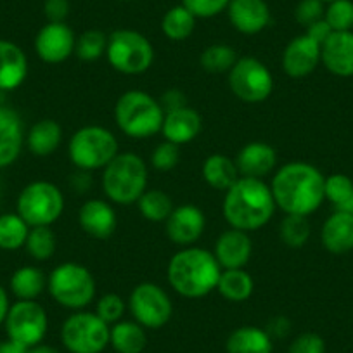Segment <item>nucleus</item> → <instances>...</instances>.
Segmentation results:
<instances>
[{"instance_id":"13","label":"nucleus","mask_w":353,"mask_h":353,"mask_svg":"<svg viewBox=\"0 0 353 353\" xmlns=\"http://www.w3.org/2000/svg\"><path fill=\"white\" fill-rule=\"evenodd\" d=\"M128 308L135 322L144 329H159L168 324L173 305L163 288L154 283H142L134 288L128 298Z\"/></svg>"},{"instance_id":"7","label":"nucleus","mask_w":353,"mask_h":353,"mask_svg":"<svg viewBox=\"0 0 353 353\" xmlns=\"http://www.w3.org/2000/svg\"><path fill=\"white\" fill-rule=\"evenodd\" d=\"M68 152L71 163L78 170H104L118 154V141L108 128L87 125L74 132L68 145Z\"/></svg>"},{"instance_id":"11","label":"nucleus","mask_w":353,"mask_h":353,"mask_svg":"<svg viewBox=\"0 0 353 353\" xmlns=\"http://www.w3.org/2000/svg\"><path fill=\"white\" fill-rule=\"evenodd\" d=\"M229 87L244 103H263L274 92V77L256 57H241L229 71Z\"/></svg>"},{"instance_id":"40","label":"nucleus","mask_w":353,"mask_h":353,"mask_svg":"<svg viewBox=\"0 0 353 353\" xmlns=\"http://www.w3.org/2000/svg\"><path fill=\"white\" fill-rule=\"evenodd\" d=\"M324 19L332 32H352L353 30V2L352 0H334L327 4Z\"/></svg>"},{"instance_id":"49","label":"nucleus","mask_w":353,"mask_h":353,"mask_svg":"<svg viewBox=\"0 0 353 353\" xmlns=\"http://www.w3.org/2000/svg\"><path fill=\"white\" fill-rule=\"evenodd\" d=\"M290 327H291V324H290V321H288V319L276 317V319H272V321L269 322V327L265 329V331L269 332L270 338H272V339L274 338H284V336L290 332Z\"/></svg>"},{"instance_id":"47","label":"nucleus","mask_w":353,"mask_h":353,"mask_svg":"<svg viewBox=\"0 0 353 353\" xmlns=\"http://www.w3.org/2000/svg\"><path fill=\"white\" fill-rule=\"evenodd\" d=\"M331 33H332L331 26L325 23L324 18L319 19V21H315V23H312L310 26H307V35L310 37V39H314L317 43H321V46L329 39V35H331Z\"/></svg>"},{"instance_id":"38","label":"nucleus","mask_w":353,"mask_h":353,"mask_svg":"<svg viewBox=\"0 0 353 353\" xmlns=\"http://www.w3.org/2000/svg\"><path fill=\"white\" fill-rule=\"evenodd\" d=\"M108 37L101 30H87L74 43V54L81 61H97L106 54Z\"/></svg>"},{"instance_id":"15","label":"nucleus","mask_w":353,"mask_h":353,"mask_svg":"<svg viewBox=\"0 0 353 353\" xmlns=\"http://www.w3.org/2000/svg\"><path fill=\"white\" fill-rule=\"evenodd\" d=\"M206 216L196 205H181L173 208L166 220V234L179 246H191L205 232Z\"/></svg>"},{"instance_id":"34","label":"nucleus","mask_w":353,"mask_h":353,"mask_svg":"<svg viewBox=\"0 0 353 353\" xmlns=\"http://www.w3.org/2000/svg\"><path fill=\"white\" fill-rule=\"evenodd\" d=\"M139 210L141 215L149 222H166L170 213L173 212V203L166 192L159 191V189H149L144 194L139 198Z\"/></svg>"},{"instance_id":"9","label":"nucleus","mask_w":353,"mask_h":353,"mask_svg":"<svg viewBox=\"0 0 353 353\" xmlns=\"http://www.w3.org/2000/svg\"><path fill=\"white\" fill-rule=\"evenodd\" d=\"M106 56L113 70L123 74H141L154 61L152 43L135 30H117L108 37Z\"/></svg>"},{"instance_id":"17","label":"nucleus","mask_w":353,"mask_h":353,"mask_svg":"<svg viewBox=\"0 0 353 353\" xmlns=\"http://www.w3.org/2000/svg\"><path fill=\"white\" fill-rule=\"evenodd\" d=\"M229 21L243 35H256L270 25V8L265 0H230Z\"/></svg>"},{"instance_id":"39","label":"nucleus","mask_w":353,"mask_h":353,"mask_svg":"<svg viewBox=\"0 0 353 353\" xmlns=\"http://www.w3.org/2000/svg\"><path fill=\"white\" fill-rule=\"evenodd\" d=\"M325 199L336 206V210H345L353 196V182L343 173H334L325 179L324 184Z\"/></svg>"},{"instance_id":"4","label":"nucleus","mask_w":353,"mask_h":353,"mask_svg":"<svg viewBox=\"0 0 353 353\" xmlns=\"http://www.w3.org/2000/svg\"><path fill=\"white\" fill-rule=\"evenodd\" d=\"M114 120L127 137L148 139L161 132L165 110L144 90H128L117 101Z\"/></svg>"},{"instance_id":"14","label":"nucleus","mask_w":353,"mask_h":353,"mask_svg":"<svg viewBox=\"0 0 353 353\" xmlns=\"http://www.w3.org/2000/svg\"><path fill=\"white\" fill-rule=\"evenodd\" d=\"M74 43L77 37L66 23H47L35 37V52L43 63L59 64L74 54Z\"/></svg>"},{"instance_id":"24","label":"nucleus","mask_w":353,"mask_h":353,"mask_svg":"<svg viewBox=\"0 0 353 353\" xmlns=\"http://www.w3.org/2000/svg\"><path fill=\"white\" fill-rule=\"evenodd\" d=\"M236 165L241 176L261 179L274 172L277 165V152L267 142H250L239 151Z\"/></svg>"},{"instance_id":"41","label":"nucleus","mask_w":353,"mask_h":353,"mask_svg":"<svg viewBox=\"0 0 353 353\" xmlns=\"http://www.w3.org/2000/svg\"><path fill=\"white\" fill-rule=\"evenodd\" d=\"M179 159H181V149H179V145L165 141L159 145H156L154 152L151 156V165L156 170H159V172H170V170H173L179 165Z\"/></svg>"},{"instance_id":"45","label":"nucleus","mask_w":353,"mask_h":353,"mask_svg":"<svg viewBox=\"0 0 353 353\" xmlns=\"http://www.w3.org/2000/svg\"><path fill=\"white\" fill-rule=\"evenodd\" d=\"M288 353H325V343L315 332H303L293 339Z\"/></svg>"},{"instance_id":"48","label":"nucleus","mask_w":353,"mask_h":353,"mask_svg":"<svg viewBox=\"0 0 353 353\" xmlns=\"http://www.w3.org/2000/svg\"><path fill=\"white\" fill-rule=\"evenodd\" d=\"M161 106L163 110L166 111H173V110H179V108H184L185 106V97L181 90H168V92L163 96L161 99Z\"/></svg>"},{"instance_id":"55","label":"nucleus","mask_w":353,"mask_h":353,"mask_svg":"<svg viewBox=\"0 0 353 353\" xmlns=\"http://www.w3.org/2000/svg\"><path fill=\"white\" fill-rule=\"evenodd\" d=\"M321 2H324V4H331V2H334V0H321Z\"/></svg>"},{"instance_id":"36","label":"nucleus","mask_w":353,"mask_h":353,"mask_svg":"<svg viewBox=\"0 0 353 353\" xmlns=\"http://www.w3.org/2000/svg\"><path fill=\"white\" fill-rule=\"evenodd\" d=\"M279 236L288 248H293V250L303 248L310 237V222L307 216L286 215L281 222Z\"/></svg>"},{"instance_id":"29","label":"nucleus","mask_w":353,"mask_h":353,"mask_svg":"<svg viewBox=\"0 0 353 353\" xmlns=\"http://www.w3.org/2000/svg\"><path fill=\"white\" fill-rule=\"evenodd\" d=\"M110 345L118 353H142L148 346V334L139 322L120 321L111 327Z\"/></svg>"},{"instance_id":"20","label":"nucleus","mask_w":353,"mask_h":353,"mask_svg":"<svg viewBox=\"0 0 353 353\" xmlns=\"http://www.w3.org/2000/svg\"><path fill=\"white\" fill-rule=\"evenodd\" d=\"M321 61L336 77H353V32H332L322 43Z\"/></svg>"},{"instance_id":"12","label":"nucleus","mask_w":353,"mask_h":353,"mask_svg":"<svg viewBox=\"0 0 353 353\" xmlns=\"http://www.w3.org/2000/svg\"><path fill=\"white\" fill-rule=\"evenodd\" d=\"M4 325L9 339L32 348L43 341L49 321L43 307L35 300H18L9 308Z\"/></svg>"},{"instance_id":"3","label":"nucleus","mask_w":353,"mask_h":353,"mask_svg":"<svg viewBox=\"0 0 353 353\" xmlns=\"http://www.w3.org/2000/svg\"><path fill=\"white\" fill-rule=\"evenodd\" d=\"M222 267L212 251L184 248L168 263V283L184 298H203L216 290Z\"/></svg>"},{"instance_id":"25","label":"nucleus","mask_w":353,"mask_h":353,"mask_svg":"<svg viewBox=\"0 0 353 353\" xmlns=\"http://www.w3.org/2000/svg\"><path fill=\"white\" fill-rule=\"evenodd\" d=\"M322 244L334 254L348 253L353 250V213L336 210L324 222L321 232Z\"/></svg>"},{"instance_id":"2","label":"nucleus","mask_w":353,"mask_h":353,"mask_svg":"<svg viewBox=\"0 0 353 353\" xmlns=\"http://www.w3.org/2000/svg\"><path fill=\"white\" fill-rule=\"evenodd\" d=\"M276 208L270 185L253 176H239L236 184L227 189L223 198V216L227 223L244 232L267 225Z\"/></svg>"},{"instance_id":"6","label":"nucleus","mask_w":353,"mask_h":353,"mask_svg":"<svg viewBox=\"0 0 353 353\" xmlns=\"http://www.w3.org/2000/svg\"><path fill=\"white\" fill-rule=\"evenodd\" d=\"M50 296L64 308L81 310L96 298V279L87 267L74 261L57 265L47 279Z\"/></svg>"},{"instance_id":"53","label":"nucleus","mask_w":353,"mask_h":353,"mask_svg":"<svg viewBox=\"0 0 353 353\" xmlns=\"http://www.w3.org/2000/svg\"><path fill=\"white\" fill-rule=\"evenodd\" d=\"M26 353H61V352L57 348H54V346L40 343V345H35V346H32V348H28V352Z\"/></svg>"},{"instance_id":"50","label":"nucleus","mask_w":353,"mask_h":353,"mask_svg":"<svg viewBox=\"0 0 353 353\" xmlns=\"http://www.w3.org/2000/svg\"><path fill=\"white\" fill-rule=\"evenodd\" d=\"M71 184H73L74 191L87 192V189L90 188V175H88V172L80 170V172L74 173L73 175V181H71Z\"/></svg>"},{"instance_id":"54","label":"nucleus","mask_w":353,"mask_h":353,"mask_svg":"<svg viewBox=\"0 0 353 353\" xmlns=\"http://www.w3.org/2000/svg\"><path fill=\"white\" fill-rule=\"evenodd\" d=\"M346 212H350V213H353V196H352V199H350V203H348V206H346Z\"/></svg>"},{"instance_id":"44","label":"nucleus","mask_w":353,"mask_h":353,"mask_svg":"<svg viewBox=\"0 0 353 353\" xmlns=\"http://www.w3.org/2000/svg\"><path fill=\"white\" fill-rule=\"evenodd\" d=\"M324 2H321V0H300L296 9H294V19L300 25L310 26L312 23L324 18Z\"/></svg>"},{"instance_id":"52","label":"nucleus","mask_w":353,"mask_h":353,"mask_svg":"<svg viewBox=\"0 0 353 353\" xmlns=\"http://www.w3.org/2000/svg\"><path fill=\"white\" fill-rule=\"evenodd\" d=\"M9 308H11V303H9V294L8 291H6V288L0 284V325L6 322Z\"/></svg>"},{"instance_id":"42","label":"nucleus","mask_w":353,"mask_h":353,"mask_svg":"<svg viewBox=\"0 0 353 353\" xmlns=\"http://www.w3.org/2000/svg\"><path fill=\"white\" fill-rule=\"evenodd\" d=\"M96 314L103 319L106 324H117L121 321L125 314V301L123 298L118 294L110 293L104 294L99 301H97Z\"/></svg>"},{"instance_id":"33","label":"nucleus","mask_w":353,"mask_h":353,"mask_svg":"<svg viewBox=\"0 0 353 353\" xmlns=\"http://www.w3.org/2000/svg\"><path fill=\"white\" fill-rule=\"evenodd\" d=\"M30 229L32 227L18 213H4V215H0V250H21L25 246Z\"/></svg>"},{"instance_id":"23","label":"nucleus","mask_w":353,"mask_h":353,"mask_svg":"<svg viewBox=\"0 0 353 353\" xmlns=\"http://www.w3.org/2000/svg\"><path fill=\"white\" fill-rule=\"evenodd\" d=\"M203 128V118L192 108H179V110L166 111L165 121H163L161 134L165 141L173 142L176 145L189 144L199 135Z\"/></svg>"},{"instance_id":"30","label":"nucleus","mask_w":353,"mask_h":353,"mask_svg":"<svg viewBox=\"0 0 353 353\" xmlns=\"http://www.w3.org/2000/svg\"><path fill=\"white\" fill-rule=\"evenodd\" d=\"M9 286L18 300H37L47 288V279L40 269L33 265H25L14 270Z\"/></svg>"},{"instance_id":"10","label":"nucleus","mask_w":353,"mask_h":353,"mask_svg":"<svg viewBox=\"0 0 353 353\" xmlns=\"http://www.w3.org/2000/svg\"><path fill=\"white\" fill-rule=\"evenodd\" d=\"M110 324L94 312L70 315L61 327V341L70 353H103L110 345Z\"/></svg>"},{"instance_id":"19","label":"nucleus","mask_w":353,"mask_h":353,"mask_svg":"<svg viewBox=\"0 0 353 353\" xmlns=\"http://www.w3.org/2000/svg\"><path fill=\"white\" fill-rule=\"evenodd\" d=\"M78 223L94 239H108L117 230V213L104 199H88L78 212Z\"/></svg>"},{"instance_id":"31","label":"nucleus","mask_w":353,"mask_h":353,"mask_svg":"<svg viewBox=\"0 0 353 353\" xmlns=\"http://www.w3.org/2000/svg\"><path fill=\"white\" fill-rule=\"evenodd\" d=\"M216 290H219V293L222 294V298H225L227 301L241 303V301H246L248 298L253 294V277H251L244 269L222 270L219 284H216Z\"/></svg>"},{"instance_id":"21","label":"nucleus","mask_w":353,"mask_h":353,"mask_svg":"<svg viewBox=\"0 0 353 353\" xmlns=\"http://www.w3.org/2000/svg\"><path fill=\"white\" fill-rule=\"evenodd\" d=\"M28 77V57L18 43L0 40V92L21 87Z\"/></svg>"},{"instance_id":"1","label":"nucleus","mask_w":353,"mask_h":353,"mask_svg":"<svg viewBox=\"0 0 353 353\" xmlns=\"http://www.w3.org/2000/svg\"><path fill=\"white\" fill-rule=\"evenodd\" d=\"M325 176L314 165L293 161L281 166L270 184L277 208L286 215L308 216L324 203Z\"/></svg>"},{"instance_id":"28","label":"nucleus","mask_w":353,"mask_h":353,"mask_svg":"<svg viewBox=\"0 0 353 353\" xmlns=\"http://www.w3.org/2000/svg\"><path fill=\"white\" fill-rule=\"evenodd\" d=\"M239 176L236 161L223 154H212L203 163V179L216 191H227L232 188Z\"/></svg>"},{"instance_id":"37","label":"nucleus","mask_w":353,"mask_h":353,"mask_svg":"<svg viewBox=\"0 0 353 353\" xmlns=\"http://www.w3.org/2000/svg\"><path fill=\"white\" fill-rule=\"evenodd\" d=\"M25 248L30 256L39 261H46L56 253V236L50 227H32Z\"/></svg>"},{"instance_id":"46","label":"nucleus","mask_w":353,"mask_h":353,"mask_svg":"<svg viewBox=\"0 0 353 353\" xmlns=\"http://www.w3.org/2000/svg\"><path fill=\"white\" fill-rule=\"evenodd\" d=\"M70 9V0H46L43 2V12L49 23H66Z\"/></svg>"},{"instance_id":"26","label":"nucleus","mask_w":353,"mask_h":353,"mask_svg":"<svg viewBox=\"0 0 353 353\" xmlns=\"http://www.w3.org/2000/svg\"><path fill=\"white\" fill-rule=\"evenodd\" d=\"M227 353H272L274 339L265 329L243 325L230 332L225 343Z\"/></svg>"},{"instance_id":"5","label":"nucleus","mask_w":353,"mask_h":353,"mask_svg":"<svg viewBox=\"0 0 353 353\" xmlns=\"http://www.w3.org/2000/svg\"><path fill=\"white\" fill-rule=\"evenodd\" d=\"M103 191L117 205H132L148 191V165L134 152H118L103 172Z\"/></svg>"},{"instance_id":"51","label":"nucleus","mask_w":353,"mask_h":353,"mask_svg":"<svg viewBox=\"0 0 353 353\" xmlns=\"http://www.w3.org/2000/svg\"><path fill=\"white\" fill-rule=\"evenodd\" d=\"M28 348L19 343L12 341V339H4V341H0V353H26Z\"/></svg>"},{"instance_id":"22","label":"nucleus","mask_w":353,"mask_h":353,"mask_svg":"<svg viewBox=\"0 0 353 353\" xmlns=\"http://www.w3.org/2000/svg\"><path fill=\"white\" fill-rule=\"evenodd\" d=\"M25 139L21 117L11 108L0 106V170L19 158Z\"/></svg>"},{"instance_id":"56","label":"nucleus","mask_w":353,"mask_h":353,"mask_svg":"<svg viewBox=\"0 0 353 353\" xmlns=\"http://www.w3.org/2000/svg\"><path fill=\"white\" fill-rule=\"evenodd\" d=\"M125 2H130V0H125Z\"/></svg>"},{"instance_id":"43","label":"nucleus","mask_w":353,"mask_h":353,"mask_svg":"<svg viewBox=\"0 0 353 353\" xmlns=\"http://www.w3.org/2000/svg\"><path fill=\"white\" fill-rule=\"evenodd\" d=\"M230 0H182V6L192 12L196 18L208 19L227 11Z\"/></svg>"},{"instance_id":"35","label":"nucleus","mask_w":353,"mask_h":353,"mask_svg":"<svg viewBox=\"0 0 353 353\" xmlns=\"http://www.w3.org/2000/svg\"><path fill=\"white\" fill-rule=\"evenodd\" d=\"M237 56L236 50L232 47L225 46V43H215L203 50L199 63H201L203 70L210 71V73H225L230 71V68L236 64Z\"/></svg>"},{"instance_id":"8","label":"nucleus","mask_w":353,"mask_h":353,"mask_svg":"<svg viewBox=\"0 0 353 353\" xmlns=\"http://www.w3.org/2000/svg\"><path fill=\"white\" fill-rule=\"evenodd\" d=\"M16 208L30 227H50L63 215L64 196L52 182L37 181L19 192Z\"/></svg>"},{"instance_id":"27","label":"nucleus","mask_w":353,"mask_h":353,"mask_svg":"<svg viewBox=\"0 0 353 353\" xmlns=\"http://www.w3.org/2000/svg\"><path fill=\"white\" fill-rule=\"evenodd\" d=\"M26 145L35 156H49L57 151L63 141V130L56 120H40L26 134Z\"/></svg>"},{"instance_id":"32","label":"nucleus","mask_w":353,"mask_h":353,"mask_svg":"<svg viewBox=\"0 0 353 353\" xmlns=\"http://www.w3.org/2000/svg\"><path fill=\"white\" fill-rule=\"evenodd\" d=\"M196 16L184 6H175L168 9L161 19V30L166 39L172 42H182L192 35L196 28Z\"/></svg>"},{"instance_id":"18","label":"nucleus","mask_w":353,"mask_h":353,"mask_svg":"<svg viewBox=\"0 0 353 353\" xmlns=\"http://www.w3.org/2000/svg\"><path fill=\"white\" fill-rule=\"evenodd\" d=\"M251 251H253V244L248 232L230 227L229 230L219 236L213 254L222 270L244 269L251 258Z\"/></svg>"},{"instance_id":"16","label":"nucleus","mask_w":353,"mask_h":353,"mask_svg":"<svg viewBox=\"0 0 353 353\" xmlns=\"http://www.w3.org/2000/svg\"><path fill=\"white\" fill-rule=\"evenodd\" d=\"M321 43L305 33L291 40L283 52V70L291 78H303L310 74L321 63Z\"/></svg>"}]
</instances>
